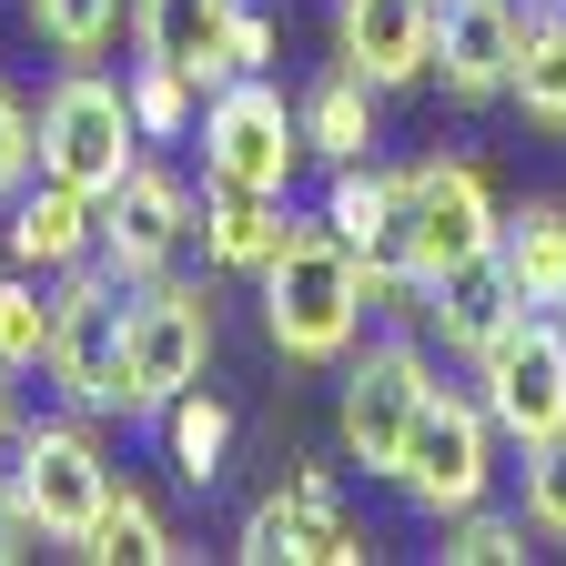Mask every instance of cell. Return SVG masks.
<instances>
[{"label": "cell", "instance_id": "obj_1", "mask_svg": "<svg viewBox=\"0 0 566 566\" xmlns=\"http://www.w3.org/2000/svg\"><path fill=\"white\" fill-rule=\"evenodd\" d=\"M253 283H263V334H273L283 365H344V354L365 344V314H375L365 304V263H354V243L324 212L283 233Z\"/></svg>", "mask_w": 566, "mask_h": 566}, {"label": "cell", "instance_id": "obj_2", "mask_svg": "<svg viewBox=\"0 0 566 566\" xmlns=\"http://www.w3.org/2000/svg\"><path fill=\"white\" fill-rule=\"evenodd\" d=\"M51 385L71 415H132V283L102 263L51 273Z\"/></svg>", "mask_w": 566, "mask_h": 566}, {"label": "cell", "instance_id": "obj_3", "mask_svg": "<svg viewBox=\"0 0 566 566\" xmlns=\"http://www.w3.org/2000/svg\"><path fill=\"white\" fill-rule=\"evenodd\" d=\"M495 415L475 405V385H436L415 405V436H405V455H395V495L424 516V526H446V516H465V506H485L495 495Z\"/></svg>", "mask_w": 566, "mask_h": 566}, {"label": "cell", "instance_id": "obj_4", "mask_svg": "<svg viewBox=\"0 0 566 566\" xmlns=\"http://www.w3.org/2000/svg\"><path fill=\"white\" fill-rule=\"evenodd\" d=\"M495 223H506V202H495V182L455 153H424L395 172V263L415 283H436L475 253H495Z\"/></svg>", "mask_w": 566, "mask_h": 566}, {"label": "cell", "instance_id": "obj_5", "mask_svg": "<svg viewBox=\"0 0 566 566\" xmlns=\"http://www.w3.org/2000/svg\"><path fill=\"white\" fill-rule=\"evenodd\" d=\"M11 495H21V516H31V536H51V546H71L82 556V536L102 526V506H112V455L92 446V424L82 415H41V424H11Z\"/></svg>", "mask_w": 566, "mask_h": 566}, {"label": "cell", "instance_id": "obj_6", "mask_svg": "<svg viewBox=\"0 0 566 566\" xmlns=\"http://www.w3.org/2000/svg\"><path fill=\"white\" fill-rule=\"evenodd\" d=\"M132 163H142V122H132V92L112 82V71L71 61L61 82L41 92V172L102 202V192H112Z\"/></svg>", "mask_w": 566, "mask_h": 566}, {"label": "cell", "instance_id": "obj_7", "mask_svg": "<svg viewBox=\"0 0 566 566\" xmlns=\"http://www.w3.org/2000/svg\"><path fill=\"white\" fill-rule=\"evenodd\" d=\"M436 395V365H424V344L415 334H375V344H354L344 354V395H334V446L344 465H365L395 485V455L415 436V405Z\"/></svg>", "mask_w": 566, "mask_h": 566}, {"label": "cell", "instance_id": "obj_8", "mask_svg": "<svg viewBox=\"0 0 566 566\" xmlns=\"http://www.w3.org/2000/svg\"><path fill=\"white\" fill-rule=\"evenodd\" d=\"M192 132H202V182H223V192H294V172H304V122L263 71L202 92Z\"/></svg>", "mask_w": 566, "mask_h": 566}, {"label": "cell", "instance_id": "obj_9", "mask_svg": "<svg viewBox=\"0 0 566 566\" xmlns=\"http://www.w3.org/2000/svg\"><path fill=\"white\" fill-rule=\"evenodd\" d=\"M465 375H475V405L495 415V436H506L516 455L546 446V436H566V314H536L526 304Z\"/></svg>", "mask_w": 566, "mask_h": 566}, {"label": "cell", "instance_id": "obj_10", "mask_svg": "<svg viewBox=\"0 0 566 566\" xmlns=\"http://www.w3.org/2000/svg\"><path fill=\"white\" fill-rule=\"evenodd\" d=\"M202 375H212V294L182 273L132 283V415H163Z\"/></svg>", "mask_w": 566, "mask_h": 566}, {"label": "cell", "instance_id": "obj_11", "mask_svg": "<svg viewBox=\"0 0 566 566\" xmlns=\"http://www.w3.org/2000/svg\"><path fill=\"white\" fill-rule=\"evenodd\" d=\"M182 243H192V192H182V172H163V163H132V172L92 202V263L122 273V283L172 273Z\"/></svg>", "mask_w": 566, "mask_h": 566}, {"label": "cell", "instance_id": "obj_12", "mask_svg": "<svg viewBox=\"0 0 566 566\" xmlns=\"http://www.w3.org/2000/svg\"><path fill=\"white\" fill-rule=\"evenodd\" d=\"M233 556H253V566H354V556H365V536H354L334 475L294 465L273 495H253V516H243Z\"/></svg>", "mask_w": 566, "mask_h": 566}, {"label": "cell", "instance_id": "obj_13", "mask_svg": "<svg viewBox=\"0 0 566 566\" xmlns=\"http://www.w3.org/2000/svg\"><path fill=\"white\" fill-rule=\"evenodd\" d=\"M516 11H526V0H436V61H424V82H436L455 112H485V102H506Z\"/></svg>", "mask_w": 566, "mask_h": 566}, {"label": "cell", "instance_id": "obj_14", "mask_svg": "<svg viewBox=\"0 0 566 566\" xmlns=\"http://www.w3.org/2000/svg\"><path fill=\"white\" fill-rule=\"evenodd\" d=\"M424 61H436V0H334V71L415 92Z\"/></svg>", "mask_w": 566, "mask_h": 566}, {"label": "cell", "instance_id": "obj_15", "mask_svg": "<svg viewBox=\"0 0 566 566\" xmlns=\"http://www.w3.org/2000/svg\"><path fill=\"white\" fill-rule=\"evenodd\" d=\"M516 314H526V304H516V283H506V263H495V253H475V263L436 273V283H424V304H415V324L436 334L455 365H475V354L506 334Z\"/></svg>", "mask_w": 566, "mask_h": 566}, {"label": "cell", "instance_id": "obj_16", "mask_svg": "<svg viewBox=\"0 0 566 566\" xmlns=\"http://www.w3.org/2000/svg\"><path fill=\"white\" fill-rule=\"evenodd\" d=\"M243 0H132V51L182 71L192 92H223V21Z\"/></svg>", "mask_w": 566, "mask_h": 566}, {"label": "cell", "instance_id": "obj_17", "mask_svg": "<svg viewBox=\"0 0 566 566\" xmlns=\"http://www.w3.org/2000/svg\"><path fill=\"white\" fill-rule=\"evenodd\" d=\"M0 243H11L21 273H71V263H92V192L31 172V182L11 192V233H0Z\"/></svg>", "mask_w": 566, "mask_h": 566}, {"label": "cell", "instance_id": "obj_18", "mask_svg": "<svg viewBox=\"0 0 566 566\" xmlns=\"http://www.w3.org/2000/svg\"><path fill=\"white\" fill-rule=\"evenodd\" d=\"M283 233H294L283 192H223V182H202V202H192V243H202L212 273H263Z\"/></svg>", "mask_w": 566, "mask_h": 566}, {"label": "cell", "instance_id": "obj_19", "mask_svg": "<svg viewBox=\"0 0 566 566\" xmlns=\"http://www.w3.org/2000/svg\"><path fill=\"white\" fill-rule=\"evenodd\" d=\"M495 263H506L516 304H536V314H566V202L526 192V202L506 212V223H495Z\"/></svg>", "mask_w": 566, "mask_h": 566}, {"label": "cell", "instance_id": "obj_20", "mask_svg": "<svg viewBox=\"0 0 566 566\" xmlns=\"http://www.w3.org/2000/svg\"><path fill=\"white\" fill-rule=\"evenodd\" d=\"M506 102L566 142V0H526L516 11V61H506Z\"/></svg>", "mask_w": 566, "mask_h": 566}, {"label": "cell", "instance_id": "obj_21", "mask_svg": "<svg viewBox=\"0 0 566 566\" xmlns=\"http://www.w3.org/2000/svg\"><path fill=\"white\" fill-rule=\"evenodd\" d=\"M375 82H354V71H324V82L294 102V122H304V153H324V163H375Z\"/></svg>", "mask_w": 566, "mask_h": 566}, {"label": "cell", "instance_id": "obj_22", "mask_svg": "<svg viewBox=\"0 0 566 566\" xmlns=\"http://www.w3.org/2000/svg\"><path fill=\"white\" fill-rule=\"evenodd\" d=\"M153 424H163V446H172V475H182V485H212V475H223V455H233V405L212 395V385H182Z\"/></svg>", "mask_w": 566, "mask_h": 566}, {"label": "cell", "instance_id": "obj_23", "mask_svg": "<svg viewBox=\"0 0 566 566\" xmlns=\"http://www.w3.org/2000/svg\"><path fill=\"white\" fill-rule=\"evenodd\" d=\"M324 223L354 243V263H395V172L375 163H334V192H324Z\"/></svg>", "mask_w": 566, "mask_h": 566}, {"label": "cell", "instance_id": "obj_24", "mask_svg": "<svg viewBox=\"0 0 566 566\" xmlns=\"http://www.w3.org/2000/svg\"><path fill=\"white\" fill-rule=\"evenodd\" d=\"M82 556H102V566H172V556H192L172 526H163V506L142 485H112V506H102V526L82 536Z\"/></svg>", "mask_w": 566, "mask_h": 566}, {"label": "cell", "instance_id": "obj_25", "mask_svg": "<svg viewBox=\"0 0 566 566\" xmlns=\"http://www.w3.org/2000/svg\"><path fill=\"white\" fill-rule=\"evenodd\" d=\"M0 365H51V273H0Z\"/></svg>", "mask_w": 566, "mask_h": 566}, {"label": "cell", "instance_id": "obj_26", "mask_svg": "<svg viewBox=\"0 0 566 566\" xmlns=\"http://www.w3.org/2000/svg\"><path fill=\"white\" fill-rule=\"evenodd\" d=\"M122 92H132V122H142V142H192V122H202V92L182 82V71H163V61H132V71H122Z\"/></svg>", "mask_w": 566, "mask_h": 566}, {"label": "cell", "instance_id": "obj_27", "mask_svg": "<svg viewBox=\"0 0 566 566\" xmlns=\"http://www.w3.org/2000/svg\"><path fill=\"white\" fill-rule=\"evenodd\" d=\"M122 21H132V0H31V31H41L61 61H102Z\"/></svg>", "mask_w": 566, "mask_h": 566}, {"label": "cell", "instance_id": "obj_28", "mask_svg": "<svg viewBox=\"0 0 566 566\" xmlns=\"http://www.w3.org/2000/svg\"><path fill=\"white\" fill-rule=\"evenodd\" d=\"M516 556H526V516H495V506L446 516V566H516Z\"/></svg>", "mask_w": 566, "mask_h": 566}, {"label": "cell", "instance_id": "obj_29", "mask_svg": "<svg viewBox=\"0 0 566 566\" xmlns=\"http://www.w3.org/2000/svg\"><path fill=\"white\" fill-rule=\"evenodd\" d=\"M526 526H536L546 546H566V436L526 446Z\"/></svg>", "mask_w": 566, "mask_h": 566}, {"label": "cell", "instance_id": "obj_30", "mask_svg": "<svg viewBox=\"0 0 566 566\" xmlns=\"http://www.w3.org/2000/svg\"><path fill=\"white\" fill-rule=\"evenodd\" d=\"M31 172H41V112L21 92H0V202H11Z\"/></svg>", "mask_w": 566, "mask_h": 566}, {"label": "cell", "instance_id": "obj_31", "mask_svg": "<svg viewBox=\"0 0 566 566\" xmlns=\"http://www.w3.org/2000/svg\"><path fill=\"white\" fill-rule=\"evenodd\" d=\"M263 61H273V21L243 0V11L223 21V82H243V71H263Z\"/></svg>", "mask_w": 566, "mask_h": 566}, {"label": "cell", "instance_id": "obj_32", "mask_svg": "<svg viewBox=\"0 0 566 566\" xmlns=\"http://www.w3.org/2000/svg\"><path fill=\"white\" fill-rule=\"evenodd\" d=\"M11 556H31V516H21V495H11V475H0V566Z\"/></svg>", "mask_w": 566, "mask_h": 566}, {"label": "cell", "instance_id": "obj_33", "mask_svg": "<svg viewBox=\"0 0 566 566\" xmlns=\"http://www.w3.org/2000/svg\"><path fill=\"white\" fill-rule=\"evenodd\" d=\"M0 455H11V365H0Z\"/></svg>", "mask_w": 566, "mask_h": 566}, {"label": "cell", "instance_id": "obj_34", "mask_svg": "<svg viewBox=\"0 0 566 566\" xmlns=\"http://www.w3.org/2000/svg\"><path fill=\"white\" fill-rule=\"evenodd\" d=\"M0 253H11V243H0Z\"/></svg>", "mask_w": 566, "mask_h": 566}]
</instances>
